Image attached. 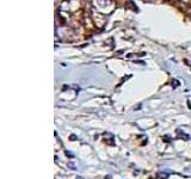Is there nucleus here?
<instances>
[]
</instances>
